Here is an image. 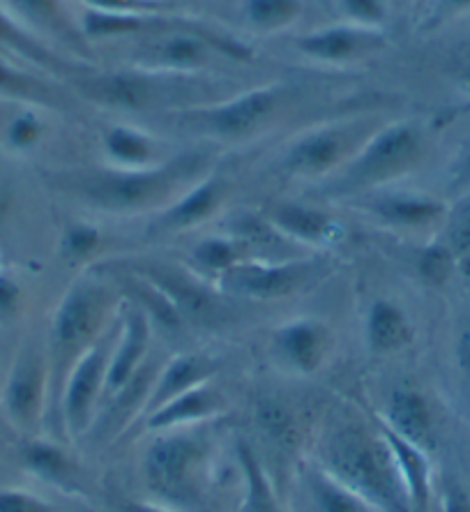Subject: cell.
<instances>
[{
    "instance_id": "14",
    "label": "cell",
    "mask_w": 470,
    "mask_h": 512,
    "mask_svg": "<svg viewBox=\"0 0 470 512\" xmlns=\"http://www.w3.org/2000/svg\"><path fill=\"white\" fill-rule=\"evenodd\" d=\"M272 358L286 372L309 376L323 370L332 353V333L316 319H293L272 335Z\"/></svg>"
},
{
    "instance_id": "3",
    "label": "cell",
    "mask_w": 470,
    "mask_h": 512,
    "mask_svg": "<svg viewBox=\"0 0 470 512\" xmlns=\"http://www.w3.org/2000/svg\"><path fill=\"white\" fill-rule=\"evenodd\" d=\"M113 296L104 284L93 280L74 282L65 291L53 314L49 333V383L51 409L56 411L67 376L90 346L109 328Z\"/></svg>"
},
{
    "instance_id": "46",
    "label": "cell",
    "mask_w": 470,
    "mask_h": 512,
    "mask_svg": "<svg viewBox=\"0 0 470 512\" xmlns=\"http://www.w3.org/2000/svg\"><path fill=\"white\" fill-rule=\"evenodd\" d=\"M454 363H457L459 372L470 381V319L461 323L457 342H454Z\"/></svg>"
},
{
    "instance_id": "13",
    "label": "cell",
    "mask_w": 470,
    "mask_h": 512,
    "mask_svg": "<svg viewBox=\"0 0 470 512\" xmlns=\"http://www.w3.org/2000/svg\"><path fill=\"white\" fill-rule=\"evenodd\" d=\"M134 273L164 293L183 323H217L224 319V293L217 286L210 289L208 284L187 275L185 270L164 266V263H146Z\"/></svg>"
},
{
    "instance_id": "45",
    "label": "cell",
    "mask_w": 470,
    "mask_h": 512,
    "mask_svg": "<svg viewBox=\"0 0 470 512\" xmlns=\"http://www.w3.org/2000/svg\"><path fill=\"white\" fill-rule=\"evenodd\" d=\"M441 510L443 512H470V492L457 483V480H445L441 489Z\"/></svg>"
},
{
    "instance_id": "15",
    "label": "cell",
    "mask_w": 470,
    "mask_h": 512,
    "mask_svg": "<svg viewBox=\"0 0 470 512\" xmlns=\"http://www.w3.org/2000/svg\"><path fill=\"white\" fill-rule=\"evenodd\" d=\"M358 201V208L374 220L401 231L441 229L450 210L443 199L415 192H371Z\"/></svg>"
},
{
    "instance_id": "27",
    "label": "cell",
    "mask_w": 470,
    "mask_h": 512,
    "mask_svg": "<svg viewBox=\"0 0 470 512\" xmlns=\"http://www.w3.org/2000/svg\"><path fill=\"white\" fill-rule=\"evenodd\" d=\"M302 478H305V487L316 512H378L371 503L355 494L353 489H348L344 483H339L335 476H330L316 462L307 466Z\"/></svg>"
},
{
    "instance_id": "6",
    "label": "cell",
    "mask_w": 470,
    "mask_h": 512,
    "mask_svg": "<svg viewBox=\"0 0 470 512\" xmlns=\"http://www.w3.org/2000/svg\"><path fill=\"white\" fill-rule=\"evenodd\" d=\"M288 90L284 86L256 88L212 107H194L183 114H173V123L201 137L219 141H240L261 132L284 109Z\"/></svg>"
},
{
    "instance_id": "47",
    "label": "cell",
    "mask_w": 470,
    "mask_h": 512,
    "mask_svg": "<svg viewBox=\"0 0 470 512\" xmlns=\"http://www.w3.org/2000/svg\"><path fill=\"white\" fill-rule=\"evenodd\" d=\"M19 307V286L7 277H0V321L10 319Z\"/></svg>"
},
{
    "instance_id": "34",
    "label": "cell",
    "mask_w": 470,
    "mask_h": 512,
    "mask_svg": "<svg viewBox=\"0 0 470 512\" xmlns=\"http://www.w3.org/2000/svg\"><path fill=\"white\" fill-rule=\"evenodd\" d=\"M5 5L10 7L17 17L26 19L28 24L51 30V33L56 35L72 37L70 21L65 17L63 0H5Z\"/></svg>"
},
{
    "instance_id": "17",
    "label": "cell",
    "mask_w": 470,
    "mask_h": 512,
    "mask_svg": "<svg viewBox=\"0 0 470 512\" xmlns=\"http://www.w3.org/2000/svg\"><path fill=\"white\" fill-rule=\"evenodd\" d=\"M229 409V399L217 386H212V381H208L166 402L162 409L148 413L143 418V423H146L143 427H146V432L153 434L171 432V429L203 427L212 420H222Z\"/></svg>"
},
{
    "instance_id": "18",
    "label": "cell",
    "mask_w": 470,
    "mask_h": 512,
    "mask_svg": "<svg viewBox=\"0 0 470 512\" xmlns=\"http://www.w3.org/2000/svg\"><path fill=\"white\" fill-rule=\"evenodd\" d=\"M385 47L388 40L381 30L358 24L321 28L298 40L300 54L321 63H351V60L376 56Z\"/></svg>"
},
{
    "instance_id": "41",
    "label": "cell",
    "mask_w": 470,
    "mask_h": 512,
    "mask_svg": "<svg viewBox=\"0 0 470 512\" xmlns=\"http://www.w3.org/2000/svg\"><path fill=\"white\" fill-rule=\"evenodd\" d=\"M93 12L104 14H155L166 10L164 0H83Z\"/></svg>"
},
{
    "instance_id": "9",
    "label": "cell",
    "mask_w": 470,
    "mask_h": 512,
    "mask_svg": "<svg viewBox=\"0 0 470 512\" xmlns=\"http://www.w3.org/2000/svg\"><path fill=\"white\" fill-rule=\"evenodd\" d=\"M321 275L316 259H249L219 277L215 286L224 296L282 300L305 289Z\"/></svg>"
},
{
    "instance_id": "22",
    "label": "cell",
    "mask_w": 470,
    "mask_h": 512,
    "mask_svg": "<svg viewBox=\"0 0 470 512\" xmlns=\"http://www.w3.org/2000/svg\"><path fill=\"white\" fill-rule=\"evenodd\" d=\"M378 418L399 436L418 443L424 450H429L431 443H434L436 411L434 404L429 402V397L420 393V390L408 386L392 390L383 416Z\"/></svg>"
},
{
    "instance_id": "32",
    "label": "cell",
    "mask_w": 470,
    "mask_h": 512,
    "mask_svg": "<svg viewBox=\"0 0 470 512\" xmlns=\"http://www.w3.org/2000/svg\"><path fill=\"white\" fill-rule=\"evenodd\" d=\"M233 238L249 247V252H279L286 243V238L272 227L265 215L254 213H238L229 224V231Z\"/></svg>"
},
{
    "instance_id": "10",
    "label": "cell",
    "mask_w": 470,
    "mask_h": 512,
    "mask_svg": "<svg viewBox=\"0 0 470 512\" xmlns=\"http://www.w3.org/2000/svg\"><path fill=\"white\" fill-rule=\"evenodd\" d=\"M51 406L49 360L35 346H24L14 358L3 390V411L21 434H33Z\"/></svg>"
},
{
    "instance_id": "39",
    "label": "cell",
    "mask_w": 470,
    "mask_h": 512,
    "mask_svg": "<svg viewBox=\"0 0 470 512\" xmlns=\"http://www.w3.org/2000/svg\"><path fill=\"white\" fill-rule=\"evenodd\" d=\"M0 512H58L53 503L26 489H0Z\"/></svg>"
},
{
    "instance_id": "5",
    "label": "cell",
    "mask_w": 470,
    "mask_h": 512,
    "mask_svg": "<svg viewBox=\"0 0 470 512\" xmlns=\"http://www.w3.org/2000/svg\"><path fill=\"white\" fill-rule=\"evenodd\" d=\"M210 457L212 439L206 429L187 427L159 432L143 457V478L159 499L189 508L203 496Z\"/></svg>"
},
{
    "instance_id": "44",
    "label": "cell",
    "mask_w": 470,
    "mask_h": 512,
    "mask_svg": "<svg viewBox=\"0 0 470 512\" xmlns=\"http://www.w3.org/2000/svg\"><path fill=\"white\" fill-rule=\"evenodd\" d=\"M470 192V143L457 155L450 169V194L464 197Z\"/></svg>"
},
{
    "instance_id": "21",
    "label": "cell",
    "mask_w": 470,
    "mask_h": 512,
    "mask_svg": "<svg viewBox=\"0 0 470 512\" xmlns=\"http://www.w3.org/2000/svg\"><path fill=\"white\" fill-rule=\"evenodd\" d=\"M376 425L381 429L383 439L392 453L408 506H411L413 512H427L431 506V496H434V478H431V462L427 450L399 436L381 418L376 420Z\"/></svg>"
},
{
    "instance_id": "11",
    "label": "cell",
    "mask_w": 470,
    "mask_h": 512,
    "mask_svg": "<svg viewBox=\"0 0 470 512\" xmlns=\"http://www.w3.org/2000/svg\"><path fill=\"white\" fill-rule=\"evenodd\" d=\"M215 54L247 58V51L226 37L206 35L199 30H166L155 40L143 44L139 65H146L148 70H162L166 74H187L206 67Z\"/></svg>"
},
{
    "instance_id": "48",
    "label": "cell",
    "mask_w": 470,
    "mask_h": 512,
    "mask_svg": "<svg viewBox=\"0 0 470 512\" xmlns=\"http://www.w3.org/2000/svg\"><path fill=\"white\" fill-rule=\"evenodd\" d=\"M118 512H176V510H169L164 506H159V503H148V501H120L118 503Z\"/></svg>"
},
{
    "instance_id": "16",
    "label": "cell",
    "mask_w": 470,
    "mask_h": 512,
    "mask_svg": "<svg viewBox=\"0 0 470 512\" xmlns=\"http://www.w3.org/2000/svg\"><path fill=\"white\" fill-rule=\"evenodd\" d=\"M229 197V183L219 176H203L178 194L169 206H164L150 227L153 236H173V233L192 231L212 220L222 210Z\"/></svg>"
},
{
    "instance_id": "12",
    "label": "cell",
    "mask_w": 470,
    "mask_h": 512,
    "mask_svg": "<svg viewBox=\"0 0 470 512\" xmlns=\"http://www.w3.org/2000/svg\"><path fill=\"white\" fill-rule=\"evenodd\" d=\"M74 86L90 102L118 111L157 109L159 104L171 100V93L176 90L169 79L155 77L150 72L83 74L81 79H74Z\"/></svg>"
},
{
    "instance_id": "36",
    "label": "cell",
    "mask_w": 470,
    "mask_h": 512,
    "mask_svg": "<svg viewBox=\"0 0 470 512\" xmlns=\"http://www.w3.org/2000/svg\"><path fill=\"white\" fill-rule=\"evenodd\" d=\"M457 268H459V261L454 259V254L447 250L441 238H438L436 243H431L429 247H424V252L420 254V261H418L422 280L431 286H443L445 282H450V277L454 275V270Z\"/></svg>"
},
{
    "instance_id": "2",
    "label": "cell",
    "mask_w": 470,
    "mask_h": 512,
    "mask_svg": "<svg viewBox=\"0 0 470 512\" xmlns=\"http://www.w3.org/2000/svg\"><path fill=\"white\" fill-rule=\"evenodd\" d=\"M318 466L362 496L378 512H413L378 425L341 423L323 436Z\"/></svg>"
},
{
    "instance_id": "30",
    "label": "cell",
    "mask_w": 470,
    "mask_h": 512,
    "mask_svg": "<svg viewBox=\"0 0 470 512\" xmlns=\"http://www.w3.org/2000/svg\"><path fill=\"white\" fill-rule=\"evenodd\" d=\"M104 148L120 169H143L155 164V146L143 132L132 127H111L104 137Z\"/></svg>"
},
{
    "instance_id": "38",
    "label": "cell",
    "mask_w": 470,
    "mask_h": 512,
    "mask_svg": "<svg viewBox=\"0 0 470 512\" xmlns=\"http://www.w3.org/2000/svg\"><path fill=\"white\" fill-rule=\"evenodd\" d=\"M341 10L353 24L376 28L388 17V0H339Z\"/></svg>"
},
{
    "instance_id": "20",
    "label": "cell",
    "mask_w": 470,
    "mask_h": 512,
    "mask_svg": "<svg viewBox=\"0 0 470 512\" xmlns=\"http://www.w3.org/2000/svg\"><path fill=\"white\" fill-rule=\"evenodd\" d=\"M150 346V319L146 312L134 307V310L120 321L118 340L113 346L109 374H106L104 399L123 390L136 374L146 365V353Z\"/></svg>"
},
{
    "instance_id": "43",
    "label": "cell",
    "mask_w": 470,
    "mask_h": 512,
    "mask_svg": "<svg viewBox=\"0 0 470 512\" xmlns=\"http://www.w3.org/2000/svg\"><path fill=\"white\" fill-rule=\"evenodd\" d=\"M450 77L461 93L470 95V40L454 49L450 60Z\"/></svg>"
},
{
    "instance_id": "7",
    "label": "cell",
    "mask_w": 470,
    "mask_h": 512,
    "mask_svg": "<svg viewBox=\"0 0 470 512\" xmlns=\"http://www.w3.org/2000/svg\"><path fill=\"white\" fill-rule=\"evenodd\" d=\"M118 330L120 323L118 326L106 328L100 340L83 353V358L74 365L70 376H67L56 406V413L67 439L79 441L95 425L97 411L102 409L106 374H109L111 353L118 340Z\"/></svg>"
},
{
    "instance_id": "33",
    "label": "cell",
    "mask_w": 470,
    "mask_h": 512,
    "mask_svg": "<svg viewBox=\"0 0 470 512\" xmlns=\"http://www.w3.org/2000/svg\"><path fill=\"white\" fill-rule=\"evenodd\" d=\"M302 12V0H245V17L263 33L291 26Z\"/></svg>"
},
{
    "instance_id": "23",
    "label": "cell",
    "mask_w": 470,
    "mask_h": 512,
    "mask_svg": "<svg viewBox=\"0 0 470 512\" xmlns=\"http://www.w3.org/2000/svg\"><path fill=\"white\" fill-rule=\"evenodd\" d=\"M215 372H217V365L212 363L210 358L199 356V353H180V356L171 358L169 363L155 374L143 418H146L148 413L162 409L166 402H171V399H176L178 395L187 393V390L212 381Z\"/></svg>"
},
{
    "instance_id": "37",
    "label": "cell",
    "mask_w": 470,
    "mask_h": 512,
    "mask_svg": "<svg viewBox=\"0 0 470 512\" xmlns=\"http://www.w3.org/2000/svg\"><path fill=\"white\" fill-rule=\"evenodd\" d=\"M5 137L14 150L33 148L42 137V120L37 118L33 111H26V114L17 116L10 125H7Z\"/></svg>"
},
{
    "instance_id": "29",
    "label": "cell",
    "mask_w": 470,
    "mask_h": 512,
    "mask_svg": "<svg viewBox=\"0 0 470 512\" xmlns=\"http://www.w3.org/2000/svg\"><path fill=\"white\" fill-rule=\"evenodd\" d=\"M249 259H254L249 247L245 243H240L238 238H233L231 233H226V236L203 238L192 250V261L196 270L203 275H215L217 280Z\"/></svg>"
},
{
    "instance_id": "1",
    "label": "cell",
    "mask_w": 470,
    "mask_h": 512,
    "mask_svg": "<svg viewBox=\"0 0 470 512\" xmlns=\"http://www.w3.org/2000/svg\"><path fill=\"white\" fill-rule=\"evenodd\" d=\"M206 176V157L183 155L143 169H106L56 178L58 190L104 213H143L169 203Z\"/></svg>"
},
{
    "instance_id": "35",
    "label": "cell",
    "mask_w": 470,
    "mask_h": 512,
    "mask_svg": "<svg viewBox=\"0 0 470 512\" xmlns=\"http://www.w3.org/2000/svg\"><path fill=\"white\" fill-rule=\"evenodd\" d=\"M438 238L443 240L459 263L470 261V192L464 197H457V203L447 210Z\"/></svg>"
},
{
    "instance_id": "42",
    "label": "cell",
    "mask_w": 470,
    "mask_h": 512,
    "mask_svg": "<svg viewBox=\"0 0 470 512\" xmlns=\"http://www.w3.org/2000/svg\"><path fill=\"white\" fill-rule=\"evenodd\" d=\"M470 12V0H431L427 17H424V30H436L450 21L464 17Z\"/></svg>"
},
{
    "instance_id": "28",
    "label": "cell",
    "mask_w": 470,
    "mask_h": 512,
    "mask_svg": "<svg viewBox=\"0 0 470 512\" xmlns=\"http://www.w3.org/2000/svg\"><path fill=\"white\" fill-rule=\"evenodd\" d=\"M238 466L242 473V508L240 512H284L277 499L259 455L247 443L238 446Z\"/></svg>"
},
{
    "instance_id": "4",
    "label": "cell",
    "mask_w": 470,
    "mask_h": 512,
    "mask_svg": "<svg viewBox=\"0 0 470 512\" xmlns=\"http://www.w3.org/2000/svg\"><path fill=\"white\" fill-rule=\"evenodd\" d=\"M429 137L418 123H394L381 127L362 143V148L341 167L332 183L325 187L330 197L358 199L362 194L378 192L424 160Z\"/></svg>"
},
{
    "instance_id": "24",
    "label": "cell",
    "mask_w": 470,
    "mask_h": 512,
    "mask_svg": "<svg viewBox=\"0 0 470 512\" xmlns=\"http://www.w3.org/2000/svg\"><path fill=\"white\" fill-rule=\"evenodd\" d=\"M367 346L378 356H392L413 342V326L408 314L392 300H374L365 321Z\"/></svg>"
},
{
    "instance_id": "40",
    "label": "cell",
    "mask_w": 470,
    "mask_h": 512,
    "mask_svg": "<svg viewBox=\"0 0 470 512\" xmlns=\"http://www.w3.org/2000/svg\"><path fill=\"white\" fill-rule=\"evenodd\" d=\"M100 245V233L86 224H77L63 236V252L67 259H86Z\"/></svg>"
},
{
    "instance_id": "26",
    "label": "cell",
    "mask_w": 470,
    "mask_h": 512,
    "mask_svg": "<svg viewBox=\"0 0 470 512\" xmlns=\"http://www.w3.org/2000/svg\"><path fill=\"white\" fill-rule=\"evenodd\" d=\"M0 49L10 51V54L24 58L26 63L53 74H72L74 70V65H70L67 60L44 47L37 37L30 35L28 30L21 26V21L14 19L10 12L3 10V7H0Z\"/></svg>"
},
{
    "instance_id": "19",
    "label": "cell",
    "mask_w": 470,
    "mask_h": 512,
    "mask_svg": "<svg viewBox=\"0 0 470 512\" xmlns=\"http://www.w3.org/2000/svg\"><path fill=\"white\" fill-rule=\"evenodd\" d=\"M286 240L312 247H332L344 238V227L321 208L295 201H277L263 210Z\"/></svg>"
},
{
    "instance_id": "31",
    "label": "cell",
    "mask_w": 470,
    "mask_h": 512,
    "mask_svg": "<svg viewBox=\"0 0 470 512\" xmlns=\"http://www.w3.org/2000/svg\"><path fill=\"white\" fill-rule=\"evenodd\" d=\"M0 97L3 100L26 102V104H53L51 88L33 74H28L12 63L0 58Z\"/></svg>"
},
{
    "instance_id": "8",
    "label": "cell",
    "mask_w": 470,
    "mask_h": 512,
    "mask_svg": "<svg viewBox=\"0 0 470 512\" xmlns=\"http://www.w3.org/2000/svg\"><path fill=\"white\" fill-rule=\"evenodd\" d=\"M374 132L367 123L318 127L293 141L282 160V169L293 178L335 176Z\"/></svg>"
},
{
    "instance_id": "25",
    "label": "cell",
    "mask_w": 470,
    "mask_h": 512,
    "mask_svg": "<svg viewBox=\"0 0 470 512\" xmlns=\"http://www.w3.org/2000/svg\"><path fill=\"white\" fill-rule=\"evenodd\" d=\"M21 459H24L26 469L44 483L65 489V492H79V466L58 443L40 439L28 441Z\"/></svg>"
}]
</instances>
